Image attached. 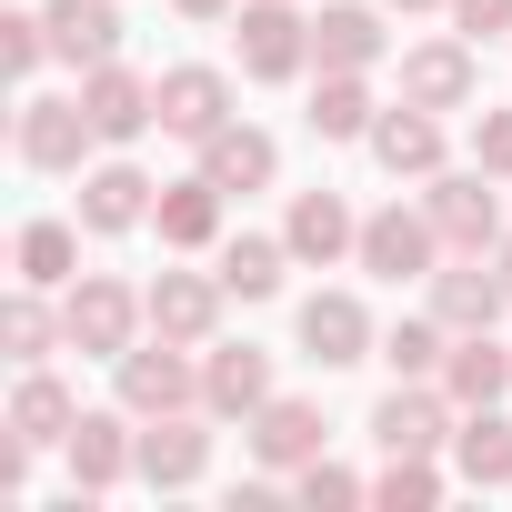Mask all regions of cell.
Wrapping results in <instances>:
<instances>
[{"mask_svg": "<svg viewBox=\"0 0 512 512\" xmlns=\"http://www.w3.org/2000/svg\"><path fill=\"white\" fill-rule=\"evenodd\" d=\"M61 312H71V352H101V362H121L141 342V322H151V302L131 282H101V272H81Z\"/></svg>", "mask_w": 512, "mask_h": 512, "instance_id": "1", "label": "cell"}, {"mask_svg": "<svg viewBox=\"0 0 512 512\" xmlns=\"http://www.w3.org/2000/svg\"><path fill=\"white\" fill-rule=\"evenodd\" d=\"M111 372H121V412H141V422H161V412H191V402H201L191 342H131Z\"/></svg>", "mask_w": 512, "mask_h": 512, "instance_id": "2", "label": "cell"}, {"mask_svg": "<svg viewBox=\"0 0 512 512\" xmlns=\"http://www.w3.org/2000/svg\"><path fill=\"white\" fill-rule=\"evenodd\" d=\"M362 272L372 282H432L442 272V231H432V211H372L362 221Z\"/></svg>", "mask_w": 512, "mask_h": 512, "instance_id": "3", "label": "cell"}, {"mask_svg": "<svg viewBox=\"0 0 512 512\" xmlns=\"http://www.w3.org/2000/svg\"><path fill=\"white\" fill-rule=\"evenodd\" d=\"M241 71L251 81H302L312 71V21L292 0H241Z\"/></svg>", "mask_w": 512, "mask_h": 512, "instance_id": "4", "label": "cell"}, {"mask_svg": "<svg viewBox=\"0 0 512 512\" xmlns=\"http://www.w3.org/2000/svg\"><path fill=\"white\" fill-rule=\"evenodd\" d=\"M422 211H432L442 251H492V241H502V211H492V171H482V161H472V171H432Z\"/></svg>", "mask_w": 512, "mask_h": 512, "instance_id": "5", "label": "cell"}, {"mask_svg": "<svg viewBox=\"0 0 512 512\" xmlns=\"http://www.w3.org/2000/svg\"><path fill=\"white\" fill-rule=\"evenodd\" d=\"M81 111H91V131L121 151V141H141V131L161 121V81H141V71L101 61V71H81Z\"/></svg>", "mask_w": 512, "mask_h": 512, "instance_id": "6", "label": "cell"}, {"mask_svg": "<svg viewBox=\"0 0 512 512\" xmlns=\"http://www.w3.org/2000/svg\"><path fill=\"white\" fill-rule=\"evenodd\" d=\"M91 141H101V131H91L81 91H71V101H61V91H31V101H21V161H31V171H81Z\"/></svg>", "mask_w": 512, "mask_h": 512, "instance_id": "7", "label": "cell"}, {"mask_svg": "<svg viewBox=\"0 0 512 512\" xmlns=\"http://www.w3.org/2000/svg\"><path fill=\"white\" fill-rule=\"evenodd\" d=\"M141 302H151V332H161V342L211 352V322H221V302H231V292H221V272H161Z\"/></svg>", "mask_w": 512, "mask_h": 512, "instance_id": "8", "label": "cell"}, {"mask_svg": "<svg viewBox=\"0 0 512 512\" xmlns=\"http://www.w3.org/2000/svg\"><path fill=\"white\" fill-rule=\"evenodd\" d=\"M151 211H161V181L151 171H131V161L81 171V231H141Z\"/></svg>", "mask_w": 512, "mask_h": 512, "instance_id": "9", "label": "cell"}, {"mask_svg": "<svg viewBox=\"0 0 512 512\" xmlns=\"http://www.w3.org/2000/svg\"><path fill=\"white\" fill-rule=\"evenodd\" d=\"M302 352H312L322 372H342V362H372L382 342H372V312H362L352 292H312V302H302Z\"/></svg>", "mask_w": 512, "mask_h": 512, "instance_id": "10", "label": "cell"}, {"mask_svg": "<svg viewBox=\"0 0 512 512\" xmlns=\"http://www.w3.org/2000/svg\"><path fill=\"white\" fill-rule=\"evenodd\" d=\"M51 61H71V71H101V61H121V0H51Z\"/></svg>", "mask_w": 512, "mask_h": 512, "instance_id": "11", "label": "cell"}, {"mask_svg": "<svg viewBox=\"0 0 512 512\" xmlns=\"http://www.w3.org/2000/svg\"><path fill=\"white\" fill-rule=\"evenodd\" d=\"M472 41L452 31V41H422V51H402V101H422V111H462L472 101Z\"/></svg>", "mask_w": 512, "mask_h": 512, "instance_id": "12", "label": "cell"}, {"mask_svg": "<svg viewBox=\"0 0 512 512\" xmlns=\"http://www.w3.org/2000/svg\"><path fill=\"white\" fill-rule=\"evenodd\" d=\"M372 161H382L392 181H432V171H442V111H422V101L382 111V121H372Z\"/></svg>", "mask_w": 512, "mask_h": 512, "instance_id": "13", "label": "cell"}, {"mask_svg": "<svg viewBox=\"0 0 512 512\" xmlns=\"http://www.w3.org/2000/svg\"><path fill=\"white\" fill-rule=\"evenodd\" d=\"M61 452H71V492H111L121 472H141V442L121 432V412H81Z\"/></svg>", "mask_w": 512, "mask_h": 512, "instance_id": "14", "label": "cell"}, {"mask_svg": "<svg viewBox=\"0 0 512 512\" xmlns=\"http://www.w3.org/2000/svg\"><path fill=\"white\" fill-rule=\"evenodd\" d=\"M221 121H231V81H221V71H201V61L161 71V131H181V141H211Z\"/></svg>", "mask_w": 512, "mask_h": 512, "instance_id": "15", "label": "cell"}, {"mask_svg": "<svg viewBox=\"0 0 512 512\" xmlns=\"http://www.w3.org/2000/svg\"><path fill=\"white\" fill-rule=\"evenodd\" d=\"M211 472V432L191 422V412H161L151 432H141V482L151 492H181V482H201Z\"/></svg>", "mask_w": 512, "mask_h": 512, "instance_id": "16", "label": "cell"}, {"mask_svg": "<svg viewBox=\"0 0 512 512\" xmlns=\"http://www.w3.org/2000/svg\"><path fill=\"white\" fill-rule=\"evenodd\" d=\"M502 302H512V292H502V272H482V251H462L452 272H432V312H442L452 332H492Z\"/></svg>", "mask_w": 512, "mask_h": 512, "instance_id": "17", "label": "cell"}, {"mask_svg": "<svg viewBox=\"0 0 512 512\" xmlns=\"http://www.w3.org/2000/svg\"><path fill=\"white\" fill-rule=\"evenodd\" d=\"M71 422H81V402L31 362V372H21V392H11V442H21V452H61V442H71Z\"/></svg>", "mask_w": 512, "mask_h": 512, "instance_id": "18", "label": "cell"}, {"mask_svg": "<svg viewBox=\"0 0 512 512\" xmlns=\"http://www.w3.org/2000/svg\"><path fill=\"white\" fill-rule=\"evenodd\" d=\"M442 392H452L462 412L502 402V392H512V352H502L492 332H452V352H442Z\"/></svg>", "mask_w": 512, "mask_h": 512, "instance_id": "19", "label": "cell"}, {"mask_svg": "<svg viewBox=\"0 0 512 512\" xmlns=\"http://www.w3.org/2000/svg\"><path fill=\"white\" fill-rule=\"evenodd\" d=\"M201 402H211V412H241V422H251V412L272 402V362L251 352V342H211V362H201Z\"/></svg>", "mask_w": 512, "mask_h": 512, "instance_id": "20", "label": "cell"}, {"mask_svg": "<svg viewBox=\"0 0 512 512\" xmlns=\"http://www.w3.org/2000/svg\"><path fill=\"white\" fill-rule=\"evenodd\" d=\"M282 241H292V262H342V251H362V221L342 211V191H302Z\"/></svg>", "mask_w": 512, "mask_h": 512, "instance_id": "21", "label": "cell"}, {"mask_svg": "<svg viewBox=\"0 0 512 512\" xmlns=\"http://www.w3.org/2000/svg\"><path fill=\"white\" fill-rule=\"evenodd\" d=\"M382 41H392V31H382V11H362V0H332V11L312 21V61H322V71H372Z\"/></svg>", "mask_w": 512, "mask_h": 512, "instance_id": "22", "label": "cell"}, {"mask_svg": "<svg viewBox=\"0 0 512 512\" xmlns=\"http://www.w3.org/2000/svg\"><path fill=\"white\" fill-rule=\"evenodd\" d=\"M221 201H231V191H221L211 171H191V181H171V191H161V211H151V221H161V241H171V251H211V241H221Z\"/></svg>", "mask_w": 512, "mask_h": 512, "instance_id": "23", "label": "cell"}, {"mask_svg": "<svg viewBox=\"0 0 512 512\" xmlns=\"http://www.w3.org/2000/svg\"><path fill=\"white\" fill-rule=\"evenodd\" d=\"M442 402H452V392H422V382L382 392V412H372V442H382V452H432V442H452Z\"/></svg>", "mask_w": 512, "mask_h": 512, "instance_id": "24", "label": "cell"}, {"mask_svg": "<svg viewBox=\"0 0 512 512\" xmlns=\"http://www.w3.org/2000/svg\"><path fill=\"white\" fill-rule=\"evenodd\" d=\"M251 452H262L272 472L322 462V412H312V402H262V412H251Z\"/></svg>", "mask_w": 512, "mask_h": 512, "instance_id": "25", "label": "cell"}, {"mask_svg": "<svg viewBox=\"0 0 512 512\" xmlns=\"http://www.w3.org/2000/svg\"><path fill=\"white\" fill-rule=\"evenodd\" d=\"M201 171H211L221 191H262V181L282 171V151H272V131H241V121H221V131L201 141Z\"/></svg>", "mask_w": 512, "mask_h": 512, "instance_id": "26", "label": "cell"}, {"mask_svg": "<svg viewBox=\"0 0 512 512\" xmlns=\"http://www.w3.org/2000/svg\"><path fill=\"white\" fill-rule=\"evenodd\" d=\"M372 121H382V111H372V81H362V71H322V81H312V131H322V141H372Z\"/></svg>", "mask_w": 512, "mask_h": 512, "instance_id": "27", "label": "cell"}, {"mask_svg": "<svg viewBox=\"0 0 512 512\" xmlns=\"http://www.w3.org/2000/svg\"><path fill=\"white\" fill-rule=\"evenodd\" d=\"M282 262H292V241L241 231V241H221V292H231V302H272V292H282Z\"/></svg>", "mask_w": 512, "mask_h": 512, "instance_id": "28", "label": "cell"}, {"mask_svg": "<svg viewBox=\"0 0 512 512\" xmlns=\"http://www.w3.org/2000/svg\"><path fill=\"white\" fill-rule=\"evenodd\" d=\"M21 282H41V292L81 282V231L71 221H21Z\"/></svg>", "mask_w": 512, "mask_h": 512, "instance_id": "29", "label": "cell"}, {"mask_svg": "<svg viewBox=\"0 0 512 512\" xmlns=\"http://www.w3.org/2000/svg\"><path fill=\"white\" fill-rule=\"evenodd\" d=\"M452 462H462V482H482V492H492V482H512V422L482 402V412L452 432Z\"/></svg>", "mask_w": 512, "mask_h": 512, "instance_id": "30", "label": "cell"}, {"mask_svg": "<svg viewBox=\"0 0 512 512\" xmlns=\"http://www.w3.org/2000/svg\"><path fill=\"white\" fill-rule=\"evenodd\" d=\"M0 332H11V352H21V362H51V352L71 342V312H51V302H41V282H21V292H11V312H0Z\"/></svg>", "mask_w": 512, "mask_h": 512, "instance_id": "31", "label": "cell"}, {"mask_svg": "<svg viewBox=\"0 0 512 512\" xmlns=\"http://www.w3.org/2000/svg\"><path fill=\"white\" fill-rule=\"evenodd\" d=\"M442 352H452V322H442V312H432V322H392V332H382V362H392L402 382L442 372Z\"/></svg>", "mask_w": 512, "mask_h": 512, "instance_id": "32", "label": "cell"}, {"mask_svg": "<svg viewBox=\"0 0 512 512\" xmlns=\"http://www.w3.org/2000/svg\"><path fill=\"white\" fill-rule=\"evenodd\" d=\"M372 502H392V512H432V502H442V472H432V452H392V472L372 482Z\"/></svg>", "mask_w": 512, "mask_h": 512, "instance_id": "33", "label": "cell"}, {"mask_svg": "<svg viewBox=\"0 0 512 512\" xmlns=\"http://www.w3.org/2000/svg\"><path fill=\"white\" fill-rule=\"evenodd\" d=\"M0 61H11V81H31L51 61V21L41 11H0Z\"/></svg>", "mask_w": 512, "mask_h": 512, "instance_id": "34", "label": "cell"}, {"mask_svg": "<svg viewBox=\"0 0 512 512\" xmlns=\"http://www.w3.org/2000/svg\"><path fill=\"white\" fill-rule=\"evenodd\" d=\"M292 492H302L312 512H342V502H372V482H362V472H342V462H302V472H292Z\"/></svg>", "mask_w": 512, "mask_h": 512, "instance_id": "35", "label": "cell"}, {"mask_svg": "<svg viewBox=\"0 0 512 512\" xmlns=\"http://www.w3.org/2000/svg\"><path fill=\"white\" fill-rule=\"evenodd\" d=\"M472 161H482L492 181H512V111H482V121H472Z\"/></svg>", "mask_w": 512, "mask_h": 512, "instance_id": "36", "label": "cell"}, {"mask_svg": "<svg viewBox=\"0 0 512 512\" xmlns=\"http://www.w3.org/2000/svg\"><path fill=\"white\" fill-rule=\"evenodd\" d=\"M442 11L462 21V41H482V31H512V0H442Z\"/></svg>", "mask_w": 512, "mask_h": 512, "instance_id": "37", "label": "cell"}, {"mask_svg": "<svg viewBox=\"0 0 512 512\" xmlns=\"http://www.w3.org/2000/svg\"><path fill=\"white\" fill-rule=\"evenodd\" d=\"M171 11H181V21H231L241 0H171Z\"/></svg>", "mask_w": 512, "mask_h": 512, "instance_id": "38", "label": "cell"}, {"mask_svg": "<svg viewBox=\"0 0 512 512\" xmlns=\"http://www.w3.org/2000/svg\"><path fill=\"white\" fill-rule=\"evenodd\" d=\"M492 272H502V292H512V241H492Z\"/></svg>", "mask_w": 512, "mask_h": 512, "instance_id": "39", "label": "cell"}, {"mask_svg": "<svg viewBox=\"0 0 512 512\" xmlns=\"http://www.w3.org/2000/svg\"><path fill=\"white\" fill-rule=\"evenodd\" d=\"M392 11H432V0H392Z\"/></svg>", "mask_w": 512, "mask_h": 512, "instance_id": "40", "label": "cell"}]
</instances>
